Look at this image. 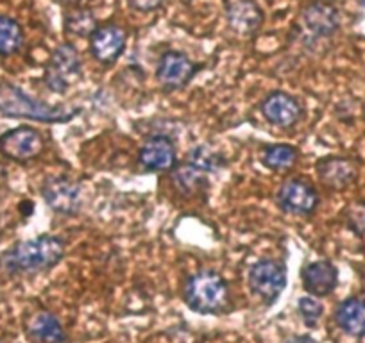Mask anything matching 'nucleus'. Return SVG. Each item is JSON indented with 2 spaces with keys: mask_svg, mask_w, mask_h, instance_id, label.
I'll return each mask as SVG.
<instances>
[{
  "mask_svg": "<svg viewBox=\"0 0 365 343\" xmlns=\"http://www.w3.org/2000/svg\"><path fill=\"white\" fill-rule=\"evenodd\" d=\"M138 159L147 172H172L178 167L174 142L163 134L147 138L140 149Z\"/></svg>",
  "mask_w": 365,
  "mask_h": 343,
  "instance_id": "obj_13",
  "label": "nucleus"
},
{
  "mask_svg": "<svg viewBox=\"0 0 365 343\" xmlns=\"http://www.w3.org/2000/svg\"><path fill=\"white\" fill-rule=\"evenodd\" d=\"M185 302L192 311L201 315L222 313L230 304L227 283L213 270H201L185 283Z\"/></svg>",
  "mask_w": 365,
  "mask_h": 343,
  "instance_id": "obj_3",
  "label": "nucleus"
},
{
  "mask_svg": "<svg viewBox=\"0 0 365 343\" xmlns=\"http://www.w3.org/2000/svg\"><path fill=\"white\" fill-rule=\"evenodd\" d=\"M128 4L138 13H153L163 6V0H128Z\"/></svg>",
  "mask_w": 365,
  "mask_h": 343,
  "instance_id": "obj_26",
  "label": "nucleus"
},
{
  "mask_svg": "<svg viewBox=\"0 0 365 343\" xmlns=\"http://www.w3.org/2000/svg\"><path fill=\"white\" fill-rule=\"evenodd\" d=\"M24 31L16 20L0 15V56H13L22 48Z\"/></svg>",
  "mask_w": 365,
  "mask_h": 343,
  "instance_id": "obj_22",
  "label": "nucleus"
},
{
  "mask_svg": "<svg viewBox=\"0 0 365 343\" xmlns=\"http://www.w3.org/2000/svg\"><path fill=\"white\" fill-rule=\"evenodd\" d=\"M297 157H299V152L296 147L289 145V143H276V145L265 147L259 159H262L263 167L269 170L285 172L297 163Z\"/></svg>",
  "mask_w": 365,
  "mask_h": 343,
  "instance_id": "obj_21",
  "label": "nucleus"
},
{
  "mask_svg": "<svg viewBox=\"0 0 365 343\" xmlns=\"http://www.w3.org/2000/svg\"><path fill=\"white\" fill-rule=\"evenodd\" d=\"M361 285H364V292H365V270L364 274H361Z\"/></svg>",
  "mask_w": 365,
  "mask_h": 343,
  "instance_id": "obj_29",
  "label": "nucleus"
},
{
  "mask_svg": "<svg viewBox=\"0 0 365 343\" xmlns=\"http://www.w3.org/2000/svg\"><path fill=\"white\" fill-rule=\"evenodd\" d=\"M335 322L346 334L354 338L365 336V299L351 297L339 304L335 310Z\"/></svg>",
  "mask_w": 365,
  "mask_h": 343,
  "instance_id": "obj_17",
  "label": "nucleus"
},
{
  "mask_svg": "<svg viewBox=\"0 0 365 343\" xmlns=\"http://www.w3.org/2000/svg\"><path fill=\"white\" fill-rule=\"evenodd\" d=\"M65 250L66 243L63 238L41 234L33 240L20 241L15 247L9 248L0 258V265L13 274L51 270L63 260Z\"/></svg>",
  "mask_w": 365,
  "mask_h": 343,
  "instance_id": "obj_1",
  "label": "nucleus"
},
{
  "mask_svg": "<svg viewBox=\"0 0 365 343\" xmlns=\"http://www.w3.org/2000/svg\"><path fill=\"white\" fill-rule=\"evenodd\" d=\"M45 150V139L34 127L20 125L0 136V154L11 161L26 163Z\"/></svg>",
  "mask_w": 365,
  "mask_h": 343,
  "instance_id": "obj_7",
  "label": "nucleus"
},
{
  "mask_svg": "<svg viewBox=\"0 0 365 343\" xmlns=\"http://www.w3.org/2000/svg\"><path fill=\"white\" fill-rule=\"evenodd\" d=\"M279 209L296 216H307L317 209L319 194L310 183L301 179H289L279 186L276 195Z\"/></svg>",
  "mask_w": 365,
  "mask_h": 343,
  "instance_id": "obj_9",
  "label": "nucleus"
},
{
  "mask_svg": "<svg viewBox=\"0 0 365 343\" xmlns=\"http://www.w3.org/2000/svg\"><path fill=\"white\" fill-rule=\"evenodd\" d=\"M83 77V61L72 43H61L51 54L45 66V84L51 92L65 95Z\"/></svg>",
  "mask_w": 365,
  "mask_h": 343,
  "instance_id": "obj_4",
  "label": "nucleus"
},
{
  "mask_svg": "<svg viewBox=\"0 0 365 343\" xmlns=\"http://www.w3.org/2000/svg\"><path fill=\"white\" fill-rule=\"evenodd\" d=\"M262 115L269 124L279 129H290L303 118V106L287 92H272L259 104Z\"/></svg>",
  "mask_w": 365,
  "mask_h": 343,
  "instance_id": "obj_10",
  "label": "nucleus"
},
{
  "mask_svg": "<svg viewBox=\"0 0 365 343\" xmlns=\"http://www.w3.org/2000/svg\"><path fill=\"white\" fill-rule=\"evenodd\" d=\"M29 334L40 343H63L66 339L61 322L52 313H38L29 322Z\"/></svg>",
  "mask_w": 365,
  "mask_h": 343,
  "instance_id": "obj_18",
  "label": "nucleus"
},
{
  "mask_svg": "<svg viewBox=\"0 0 365 343\" xmlns=\"http://www.w3.org/2000/svg\"><path fill=\"white\" fill-rule=\"evenodd\" d=\"M172 181H174V186L182 195H187V197L197 195L199 191L206 190V186H208V179H206L205 172L192 167L190 163L175 167L172 170Z\"/></svg>",
  "mask_w": 365,
  "mask_h": 343,
  "instance_id": "obj_20",
  "label": "nucleus"
},
{
  "mask_svg": "<svg viewBox=\"0 0 365 343\" xmlns=\"http://www.w3.org/2000/svg\"><path fill=\"white\" fill-rule=\"evenodd\" d=\"M128 33L115 23L101 26L90 36V52L101 65H113L125 51Z\"/></svg>",
  "mask_w": 365,
  "mask_h": 343,
  "instance_id": "obj_11",
  "label": "nucleus"
},
{
  "mask_svg": "<svg viewBox=\"0 0 365 343\" xmlns=\"http://www.w3.org/2000/svg\"><path fill=\"white\" fill-rule=\"evenodd\" d=\"M301 23L314 38L333 36L340 29V13L328 2H312L301 13Z\"/></svg>",
  "mask_w": 365,
  "mask_h": 343,
  "instance_id": "obj_15",
  "label": "nucleus"
},
{
  "mask_svg": "<svg viewBox=\"0 0 365 343\" xmlns=\"http://www.w3.org/2000/svg\"><path fill=\"white\" fill-rule=\"evenodd\" d=\"M358 4H360L361 11H364V13H365V0H358Z\"/></svg>",
  "mask_w": 365,
  "mask_h": 343,
  "instance_id": "obj_28",
  "label": "nucleus"
},
{
  "mask_svg": "<svg viewBox=\"0 0 365 343\" xmlns=\"http://www.w3.org/2000/svg\"><path fill=\"white\" fill-rule=\"evenodd\" d=\"M41 197L45 204L61 215H77L83 208V190L77 181L65 176H54L41 184Z\"/></svg>",
  "mask_w": 365,
  "mask_h": 343,
  "instance_id": "obj_6",
  "label": "nucleus"
},
{
  "mask_svg": "<svg viewBox=\"0 0 365 343\" xmlns=\"http://www.w3.org/2000/svg\"><path fill=\"white\" fill-rule=\"evenodd\" d=\"M249 288L252 295L258 297L263 304L270 306L278 300L287 286L285 265L274 260H259L249 270Z\"/></svg>",
  "mask_w": 365,
  "mask_h": 343,
  "instance_id": "obj_5",
  "label": "nucleus"
},
{
  "mask_svg": "<svg viewBox=\"0 0 365 343\" xmlns=\"http://www.w3.org/2000/svg\"><path fill=\"white\" fill-rule=\"evenodd\" d=\"M63 27H65V33L70 34V36L90 38L99 26H97L96 13L88 8H83V6H76V8H70L66 11Z\"/></svg>",
  "mask_w": 365,
  "mask_h": 343,
  "instance_id": "obj_19",
  "label": "nucleus"
},
{
  "mask_svg": "<svg viewBox=\"0 0 365 343\" xmlns=\"http://www.w3.org/2000/svg\"><path fill=\"white\" fill-rule=\"evenodd\" d=\"M297 311H299L301 320L304 322V325L312 329L319 324L322 313H324V307H322V304L319 302L315 297L310 295L299 299V302H297Z\"/></svg>",
  "mask_w": 365,
  "mask_h": 343,
  "instance_id": "obj_25",
  "label": "nucleus"
},
{
  "mask_svg": "<svg viewBox=\"0 0 365 343\" xmlns=\"http://www.w3.org/2000/svg\"><path fill=\"white\" fill-rule=\"evenodd\" d=\"M344 220L349 231H353L360 240H365V202H351L344 209Z\"/></svg>",
  "mask_w": 365,
  "mask_h": 343,
  "instance_id": "obj_24",
  "label": "nucleus"
},
{
  "mask_svg": "<svg viewBox=\"0 0 365 343\" xmlns=\"http://www.w3.org/2000/svg\"><path fill=\"white\" fill-rule=\"evenodd\" d=\"M199 66L179 51H167L160 58L156 66V79L160 86L167 92L185 88L195 77Z\"/></svg>",
  "mask_w": 365,
  "mask_h": 343,
  "instance_id": "obj_8",
  "label": "nucleus"
},
{
  "mask_svg": "<svg viewBox=\"0 0 365 343\" xmlns=\"http://www.w3.org/2000/svg\"><path fill=\"white\" fill-rule=\"evenodd\" d=\"M317 177L326 188L329 190H346L356 181L358 177V163L349 157H322L315 164Z\"/></svg>",
  "mask_w": 365,
  "mask_h": 343,
  "instance_id": "obj_12",
  "label": "nucleus"
},
{
  "mask_svg": "<svg viewBox=\"0 0 365 343\" xmlns=\"http://www.w3.org/2000/svg\"><path fill=\"white\" fill-rule=\"evenodd\" d=\"M303 286L312 297H328L335 292L339 285V270L328 260H319L307 263L301 270Z\"/></svg>",
  "mask_w": 365,
  "mask_h": 343,
  "instance_id": "obj_16",
  "label": "nucleus"
},
{
  "mask_svg": "<svg viewBox=\"0 0 365 343\" xmlns=\"http://www.w3.org/2000/svg\"><path fill=\"white\" fill-rule=\"evenodd\" d=\"M59 6H65V8H76V6H81L84 0H54Z\"/></svg>",
  "mask_w": 365,
  "mask_h": 343,
  "instance_id": "obj_27",
  "label": "nucleus"
},
{
  "mask_svg": "<svg viewBox=\"0 0 365 343\" xmlns=\"http://www.w3.org/2000/svg\"><path fill=\"white\" fill-rule=\"evenodd\" d=\"M188 163L192 167L199 168L205 174H210V172H217L219 168H222L226 164V157L215 150L210 145H199L195 149L190 150L188 154Z\"/></svg>",
  "mask_w": 365,
  "mask_h": 343,
  "instance_id": "obj_23",
  "label": "nucleus"
},
{
  "mask_svg": "<svg viewBox=\"0 0 365 343\" xmlns=\"http://www.w3.org/2000/svg\"><path fill=\"white\" fill-rule=\"evenodd\" d=\"M81 113L79 107L65 110L61 106H51L43 100L27 95L22 88L11 83H0V115L9 118H27L43 124H65Z\"/></svg>",
  "mask_w": 365,
  "mask_h": 343,
  "instance_id": "obj_2",
  "label": "nucleus"
},
{
  "mask_svg": "<svg viewBox=\"0 0 365 343\" xmlns=\"http://www.w3.org/2000/svg\"><path fill=\"white\" fill-rule=\"evenodd\" d=\"M265 13L255 0H227L226 22L233 33L240 36H252L259 31Z\"/></svg>",
  "mask_w": 365,
  "mask_h": 343,
  "instance_id": "obj_14",
  "label": "nucleus"
}]
</instances>
